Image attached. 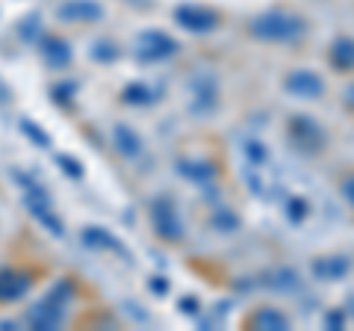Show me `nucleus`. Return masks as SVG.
<instances>
[{
	"mask_svg": "<svg viewBox=\"0 0 354 331\" xmlns=\"http://www.w3.org/2000/svg\"><path fill=\"white\" fill-rule=\"evenodd\" d=\"M348 311L354 314V296H351V299H348Z\"/></svg>",
	"mask_w": 354,
	"mask_h": 331,
	"instance_id": "nucleus-24",
	"label": "nucleus"
},
{
	"mask_svg": "<svg viewBox=\"0 0 354 331\" xmlns=\"http://www.w3.org/2000/svg\"><path fill=\"white\" fill-rule=\"evenodd\" d=\"M177 51H180V45H177V42H174L171 36H165V33H160V30H148V33H142V36H139V45H136L139 60H145V62L169 60V57H174Z\"/></svg>",
	"mask_w": 354,
	"mask_h": 331,
	"instance_id": "nucleus-4",
	"label": "nucleus"
},
{
	"mask_svg": "<svg viewBox=\"0 0 354 331\" xmlns=\"http://www.w3.org/2000/svg\"><path fill=\"white\" fill-rule=\"evenodd\" d=\"M330 65L337 71H351L354 69V39H337L330 45Z\"/></svg>",
	"mask_w": 354,
	"mask_h": 331,
	"instance_id": "nucleus-12",
	"label": "nucleus"
},
{
	"mask_svg": "<svg viewBox=\"0 0 354 331\" xmlns=\"http://www.w3.org/2000/svg\"><path fill=\"white\" fill-rule=\"evenodd\" d=\"M209 225H213L218 234H234V231H239V216L236 211H230V207H218V211H213V219H209Z\"/></svg>",
	"mask_w": 354,
	"mask_h": 331,
	"instance_id": "nucleus-13",
	"label": "nucleus"
},
{
	"mask_svg": "<svg viewBox=\"0 0 354 331\" xmlns=\"http://www.w3.org/2000/svg\"><path fill=\"white\" fill-rule=\"evenodd\" d=\"M151 290L162 296L165 290H169V284H165V278H153V281H151Z\"/></svg>",
	"mask_w": 354,
	"mask_h": 331,
	"instance_id": "nucleus-22",
	"label": "nucleus"
},
{
	"mask_svg": "<svg viewBox=\"0 0 354 331\" xmlns=\"http://www.w3.org/2000/svg\"><path fill=\"white\" fill-rule=\"evenodd\" d=\"M342 98H346V104H348V107H354V83L348 86V89H346V95H342Z\"/></svg>",
	"mask_w": 354,
	"mask_h": 331,
	"instance_id": "nucleus-23",
	"label": "nucleus"
},
{
	"mask_svg": "<svg viewBox=\"0 0 354 331\" xmlns=\"http://www.w3.org/2000/svg\"><path fill=\"white\" fill-rule=\"evenodd\" d=\"M180 311L183 314H198V311H201V305H198L195 296H183V299H180Z\"/></svg>",
	"mask_w": 354,
	"mask_h": 331,
	"instance_id": "nucleus-20",
	"label": "nucleus"
},
{
	"mask_svg": "<svg viewBox=\"0 0 354 331\" xmlns=\"http://www.w3.org/2000/svg\"><path fill=\"white\" fill-rule=\"evenodd\" d=\"M286 216H290V222H301L307 216V202L304 198H290V204H286Z\"/></svg>",
	"mask_w": 354,
	"mask_h": 331,
	"instance_id": "nucleus-18",
	"label": "nucleus"
},
{
	"mask_svg": "<svg viewBox=\"0 0 354 331\" xmlns=\"http://www.w3.org/2000/svg\"><path fill=\"white\" fill-rule=\"evenodd\" d=\"M174 21L183 30L207 36V33H213L218 27V12H213V9H207V6H177Z\"/></svg>",
	"mask_w": 354,
	"mask_h": 331,
	"instance_id": "nucleus-5",
	"label": "nucleus"
},
{
	"mask_svg": "<svg viewBox=\"0 0 354 331\" xmlns=\"http://www.w3.org/2000/svg\"><path fill=\"white\" fill-rule=\"evenodd\" d=\"M342 195H346L348 202L354 204V175H348V178L342 181Z\"/></svg>",
	"mask_w": 354,
	"mask_h": 331,
	"instance_id": "nucleus-21",
	"label": "nucleus"
},
{
	"mask_svg": "<svg viewBox=\"0 0 354 331\" xmlns=\"http://www.w3.org/2000/svg\"><path fill=\"white\" fill-rule=\"evenodd\" d=\"M266 287H272V290H281V293H290L298 287V272L295 269H274L269 275V281H266Z\"/></svg>",
	"mask_w": 354,
	"mask_h": 331,
	"instance_id": "nucleus-14",
	"label": "nucleus"
},
{
	"mask_svg": "<svg viewBox=\"0 0 354 331\" xmlns=\"http://www.w3.org/2000/svg\"><path fill=\"white\" fill-rule=\"evenodd\" d=\"M104 15V9L92 3V0H71L68 6H62V18L68 21H97Z\"/></svg>",
	"mask_w": 354,
	"mask_h": 331,
	"instance_id": "nucleus-11",
	"label": "nucleus"
},
{
	"mask_svg": "<svg viewBox=\"0 0 354 331\" xmlns=\"http://www.w3.org/2000/svg\"><path fill=\"white\" fill-rule=\"evenodd\" d=\"M189 92H192V116H213L216 107H218V77L209 71V69H198L189 80Z\"/></svg>",
	"mask_w": 354,
	"mask_h": 331,
	"instance_id": "nucleus-2",
	"label": "nucleus"
},
{
	"mask_svg": "<svg viewBox=\"0 0 354 331\" xmlns=\"http://www.w3.org/2000/svg\"><path fill=\"white\" fill-rule=\"evenodd\" d=\"M286 92L295 95V98H307V101H313V98H322L325 95V80L313 71L307 69H298V71H290L286 74Z\"/></svg>",
	"mask_w": 354,
	"mask_h": 331,
	"instance_id": "nucleus-7",
	"label": "nucleus"
},
{
	"mask_svg": "<svg viewBox=\"0 0 354 331\" xmlns=\"http://www.w3.org/2000/svg\"><path fill=\"white\" fill-rule=\"evenodd\" d=\"M248 325L257 331H286L290 328V319L281 311H274V307H260V311H254V316L248 319Z\"/></svg>",
	"mask_w": 354,
	"mask_h": 331,
	"instance_id": "nucleus-10",
	"label": "nucleus"
},
{
	"mask_svg": "<svg viewBox=\"0 0 354 331\" xmlns=\"http://www.w3.org/2000/svg\"><path fill=\"white\" fill-rule=\"evenodd\" d=\"M348 269H351V260L346 255L319 258V260H313V267H310V272H313L319 281H339L348 275Z\"/></svg>",
	"mask_w": 354,
	"mask_h": 331,
	"instance_id": "nucleus-8",
	"label": "nucleus"
},
{
	"mask_svg": "<svg viewBox=\"0 0 354 331\" xmlns=\"http://www.w3.org/2000/svg\"><path fill=\"white\" fill-rule=\"evenodd\" d=\"M151 219H153V228H157V234L162 240H169V242H177V240H183V222H180V216H177V207L171 198H157L151 207Z\"/></svg>",
	"mask_w": 354,
	"mask_h": 331,
	"instance_id": "nucleus-3",
	"label": "nucleus"
},
{
	"mask_svg": "<svg viewBox=\"0 0 354 331\" xmlns=\"http://www.w3.org/2000/svg\"><path fill=\"white\" fill-rule=\"evenodd\" d=\"M124 101H133V104H151V101H157V95H153L148 86H127V92H124Z\"/></svg>",
	"mask_w": 354,
	"mask_h": 331,
	"instance_id": "nucleus-17",
	"label": "nucleus"
},
{
	"mask_svg": "<svg viewBox=\"0 0 354 331\" xmlns=\"http://www.w3.org/2000/svg\"><path fill=\"white\" fill-rule=\"evenodd\" d=\"M342 325H346V311H342V307H337V311H328V316H325V328L339 331Z\"/></svg>",
	"mask_w": 354,
	"mask_h": 331,
	"instance_id": "nucleus-19",
	"label": "nucleus"
},
{
	"mask_svg": "<svg viewBox=\"0 0 354 331\" xmlns=\"http://www.w3.org/2000/svg\"><path fill=\"white\" fill-rule=\"evenodd\" d=\"M245 160L251 166H266L269 163V148H266L260 139H248L245 142Z\"/></svg>",
	"mask_w": 354,
	"mask_h": 331,
	"instance_id": "nucleus-15",
	"label": "nucleus"
},
{
	"mask_svg": "<svg viewBox=\"0 0 354 331\" xmlns=\"http://www.w3.org/2000/svg\"><path fill=\"white\" fill-rule=\"evenodd\" d=\"M248 33L254 39H263V42H298V39H304L307 24H304V18H298L292 12L272 9V12L251 18Z\"/></svg>",
	"mask_w": 354,
	"mask_h": 331,
	"instance_id": "nucleus-1",
	"label": "nucleus"
},
{
	"mask_svg": "<svg viewBox=\"0 0 354 331\" xmlns=\"http://www.w3.org/2000/svg\"><path fill=\"white\" fill-rule=\"evenodd\" d=\"M177 172H180L183 178L201 184V186H209L216 178V166L207 163V160H180L177 163Z\"/></svg>",
	"mask_w": 354,
	"mask_h": 331,
	"instance_id": "nucleus-9",
	"label": "nucleus"
},
{
	"mask_svg": "<svg viewBox=\"0 0 354 331\" xmlns=\"http://www.w3.org/2000/svg\"><path fill=\"white\" fill-rule=\"evenodd\" d=\"M115 142H118L121 154H127V157H130V154H136V151H139V136L133 134L130 127H118V130H115Z\"/></svg>",
	"mask_w": 354,
	"mask_h": 331,
	"instance_id": "nucleus-16",
	"label": "nucleus"
},
{
	"mask_svg": "<svg viewBox=\"0 0 354 331\" xmlns=\"http://www.w3.org/2000/svg\"><path fill=\"white\" fill-rule=\"evenodd\" d=\"M290 136H292V142L301 151H307V154H313V151H319L325 145V130L316 125L310 116H295V118H290Z\"/></svg>",
	"mask_w": 354,
	"mask_h": 331,
	"instance_id": "nucleus-6",
	"label": "nucleus"
}]
</instances>
